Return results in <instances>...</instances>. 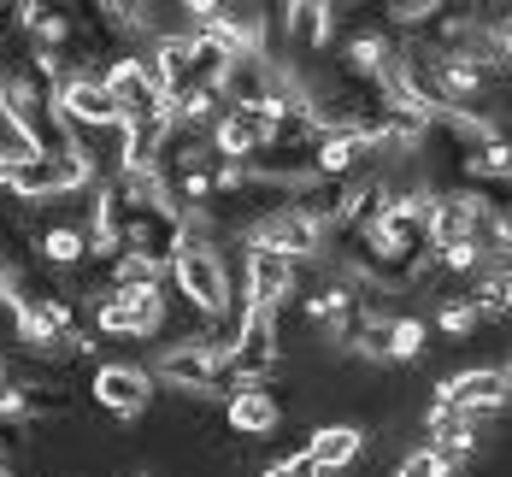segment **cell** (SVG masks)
<instances>
[{
	"label": "cell",
	"mask_w": 512,
	"mask_h": 477,
	"mask_svg": "<svg viewBox=\"0 0 512 477\" xmlns=\"http://www.w3.org/2000/svg\"><path fill=\"white\" fill-rule=\"evenodd\" d=\"M171 277H177V289H183V301H189L195 313L218 318L224 307H230V271H224V260H218L212 236L183 230V242H177V254H171Z\"/></svg>",
	"instance_id": "obj_1"
},
{
	"label": "cell",
	"mask_w": 512,
	"mask_h": 477,
	"mask_svg": "<svg viewBox=\"0 0 512 477\" xmlns=\"http://www.w3.org/2000/svg\"><path fill=\"white\" fill-rule=\"evenodd\" d=\"M159 377L189 389V395H230L236 377H230V354L212 348L206 336H177L165 354H159Z\"/></svg>",
	"instance_id": "obj_2"
},
{
	"label": "cell",
	"mask_w": 512,
	"mask_h": 477,
	"mask_svg": "<svg viewBox=\"0 0 512 477\" xmlns=\"http://www.w3.org/2000/svg\"><path fill=\"white\" fill-rule=\"evenodd\" d=\"M289 77L277 71L271 53H230L224 77H218V101L224 106H242V112H265L271 101H289Z\"/></svg>",
	"instance_id": "obj_3"
},
{
	"label": "cell",
	"mask_w": 512,
	"mask_h": 477,
	"mask_svg": "<svg viewBox=\"0 0 512 477\" xmlns=\"http://www.w3.org/2000/svg\"><path fill=\"white\" fill-rule=\"evenodd\" d=\"M83 165L77 159H36L30 148L0 154V189H12L18 201H53L65 189H83Z\"/></svg>",
	"instance_id": "obj_4"
},
{
	"label": "cell",
	"mask_w": 512,
	"mask_h": 477,
	"mask_svg": "<svg viewBox=\"0 0 512 477\" xmlns=\"http://www.w3.org/2000/svg\"><path fill=\"white\" fill-rule=\"evenodd\" d=\"M371 242L389 254V260H407V265H424L430 260V195L412 189V195H395L389 212L377 218Z\"/></svg>",
	"instance_id": "obj_5"
},
{
	"label": "cell",
	"mask_w": 512,
	"mask_h": 477,
	"mask_svg": "<svg viewBox=\"0 0 512 477\" xmlns=\"http://www.w3.org/2000/svg\"><path fill=\"white\" fill-rule=\"evenodd\" d=\"M277 313H259V307H242V324H236V342H230V377L236 383H265L277 371Z\"/></svg>",
	"instance_id": "obj_6"
},
{
	"label": "cell",
	"mask_w": 512,
	"mask_h": 477,
	"mask_svg": "<svg viewBox=\"0 0 512 477\" xmlns=\"http://www.w3.org/2000/svg\"><path fill=\"white\" fill-rule=\"evenodd\" d=\"M101 89L112 95V106H118V124H124V118H154V112H165L159 83H154V65H148L142 53L112 59V65H106V77H101Z\"/></svg>",
	"instance_id": "obj_7"
},
{
	"label": "cell",
	"mask_w": 512,
	"mask_h": 477,
	"mask_svg": "<svg viewBox=\"0 0 512 477\" xmlns=\"http://www.w3.org/2000/svg\"><path fill=\"white\" fill-rule=\"evenodd\" d=\"M159 318H165V301H159V289H112L101 295V324L106 336H154Z\"/></svg>",
	"instance_id": "obj_8"
},
{
	"label": "cell",
	"mask_w": 512,
	"mask_h": 477,
	"mask_svg": "<svg viewBox=\"0 0 512 477\" xmlns=\"http://www.w3.org/2000/svg\"><path fill=\"white\" fill-rule=\"evenodd\" d=\"M289 289H295V260H283L265 242H248V307L277 313L289 301Z\"/></svg>",
	"instance_id": "obj_9"
},
{
	"label": "cell",
	"mask_w": 512,
	"mask_h": 477,
	"mask_svg": "<svg viewBox=\"0 0 512 477\" xmlns=\"http://www.w3.org/2000/svg\"><path fill=\"white\" fill-rule=\"evenodd\" d=\"M95 401L112 407L118 419H142L154 401V371L142 366H101L95 371Z\"/></svg>",
	"instance_id": "obj_10"
},
{
	"label": "cell",
	"mask_w": 512,
	"mask_h": 477,
	"mask_svg": "<svg viewBox=\"0 0 512 477\" xmlns=\"http://www.w3.org/2000/svg\"><path fill=\"white\" fill-rule=\"evenodd\" d=\"M507 401V371L501 366H483V371H460L442 383L436 407H454V413H501Z\"/></svg>",
	"instance_id": "obj_11"
},
{
	"label": "cell",
	"mask_w": 512,
	"mask_h": 477,
	"mask_svg": "<svg viewBox=\"0 0 512 477\" xmlns=\"http://www.w3.org/2000/svg\"><path fill=\"white\" fill-rule=\"evenodd\" d=\"M212 130V148L224 159H236V165H248V159L265 148V112H242V106H218V118L206 124Z\"/></svg>",
	"instance_id": "obj_12"
},
{
	"label": "cell",
	"mask_w": 512,
	"mask_h": 477,
	"mask_svg": "<svg viewBox=\"0 0 512 477\" xmlns=\"http://www.w3.org/2000/svg\"><path fill=\"white\" fill-rule=\"evenodd\" d=\"M248 242H265V248H277L283 260H307V254H318L324 248V230L312 224V218H301L295 207H283V212H271L265 224H259Z\"/></svg>",
	"instance_id": "obj_13"
},
{
	"label": "cell",
	"mask_w": 512,
	"mask_h": 477,
	"mask_svg": "<svg viewBox=\"0 0 512 477\" xmlns=\"http://www.w3.org/2000/svg\"><path fill=\"white\" fill-rule=\"evenodd\" d=\"M53 106H59L65 124H118V106H112V95L101 89V77H71V83H59V89H53Z\"/></svg>",
	"instance_id": "obj_14"
},
{
	"label": "cell",
	"mask_w": 512,
	"mask_h": 477,
	"mask_svg": "<svg viewBox=\"0 0 512 477\" xmlns=\"http://www.w3.org/2000/svg\"><path fill=\"white\" fill-rule=\"evenodd\" d=\"M277 419H283V401H277L271 383H236L230 389V424L236 430L265 436V430H277Z\"/></svg>",
	"instance_id": "obj_15"
},
{
	"label": "cell",
	"mask_w": 512,
	"mask_h": 477,
	"mask_svg": "<svg viewBox=\"0 0 512 477\" xmlns=\"http://www.w3.org/2000/svg\"><path fill=\"white\" fill-rule=\"evenodd\" d=\"M483 424H495V413H454V407H430L424 419V448H471L483 436Z\"/></svg>",
	"instance_id": "obj_16"
},
{
	"label": "cell",
	"mask_w": 512,
	"mask_h": 477,
	"mask_svg": "<svg viewBox=\"0 0 512 477\" xmlns=\"http://www.w3.org/2000/svg\"><path fill=\"white\" fill-rule=\"evenodd\" d=\"M359 448H365V436H359L354 424H324V430H312V442L301 448V454L330 477V472H342L348 460H359Z\"/></svg>",
	"instance_id": "obj_17"
},
{
	"label": "cell",
	"mask_w": 512,
	"mask_h": 477,
	"mask_svg": "<svg viewBox=\"0 0 512 477\" xmlns=\"http://www.w3.org/2000/svg\"><path fill=\"white\" fill-rule=\"evenodd\" d=\"M277 18H283V30H289L295 42H330V18H336V12H330V6H312V0H295V6H283Z\"/></svg>",
	"instance_id": "obj_18"
},
{
	"label": "cell",
	"mask_w": 512,
	"mask_h": 477,
	"mask_svg": "<svg viewBox=\"0 0 512 477\" xmlns=\"http://www.w3.org/2000/svg\"><path fill=\"white\" fill-rule=\"evenodd\" d=\"M354 307H359V295L348 289V283H318V289H312V301H307V318H312V324H330V330H336V324L354 313Z\"/></svg>",
	"instance_id": "obj_19"
},
{
	"label": "cell",
	"mask_w": 512,
	"mask_h": 477,
	"mask_svg": "<svg viewBox=\"0 0 512 477\" xmlns=\"http://www.w3.org/2000/svg\"><path fill=\"white\" fill-rule=\"evenodd\" d=\"M424 348V324L418 318H395L389 324V360H412Z\"/></svg>",
	"instance_id": "obj_20"
},
{
	"label": "cell",
	"mask_w": 512,
	"mask_h": 477,
	"mask_svg": "<svg viewBox=\"0 0 512 477\" xmlns=\"http://www.w3.org/2000/svg\"><path fill=\"white\" fill-rule=\"evenodd\" d=\"M442 324H448L454 336H465V330H477V324H483V313H477V301H471V295H448V307H442Z\"/></svg>",
	"instance_id": "obj_21"
},
{
	"label": "cell",
	"mask_w": 512,
	"mask_h": 477,
	"mask_svg": "<svg viewBox=\"0 0 512 477\" xmlns=\"http://www.w3.org/2000/svg\"><path fill=\"white\" fill-rule=\"evenodd\" d=\"M471 301H477V313H507V265H495L483 295H471Z\"/></svg>",
	"instance_id": "obj_22"
},
{
	"label": "cell",
	"mask_w": 512,
	"mask_h": 477,
	"mask_svg": "<svg viewBox=\"0 0 512 477\" xmlns=\"http://www.w3.org/2000/svg\"><path fill=\"white\" fill-rule=\"evenodd\" d=\"M265 477H318V466H312L307 454H289V460H277Z\"/></svg>",
	"instance_id": "obj_23"
},
{
	"label": "cell",
	"mask_w": 512,
	"mask_h": 477,
	"mask_svg": "<svg viewBox=\"0 0 512 477\" xmlns=\"http://www.w3.org/2000/svg\"><path fill=\"white\" fill-rule=\"evenodd\" d=\"M18 12H24V6H12V0H6V6H0V42H6V36H12V30H18Z\"/></svg>",
	"instance_id": "obj_24"
},
{
	"label": "cell",
	"mask_w": 512,
	"mask_h": 477,
	"mask_svg": "<svg viewBox=\"0 0 512 477\" xmlns=\"http://www.w3.org/2000/svg\"><path fill=\"white\" fill-rule=\"evenodd\" d=\"M0 389H6V354H0Z\"/></svg>",
	"instance_id": "obj_25"
},
{
	"label": "cell",
	"mask_w": 512,
	"mask_h": 477,
	"mask_svg": "<svg viewBox=\"0 0 512 477\" xmlns=\"http://www.w3.org/2000/svg\"><path fill=\"white\" fill-rule=\"evenodd\" d=\"M0 477H12V472H6V466H0Z\"/></svg>",
	"instance_id": "obj_26"
},
{
	"label": "cell",
	"mask_w": 512,
	"mask_h": 477,
	"mask_svg": "<svg viewBox=\"0 0 512 477\" xmlns=\"http://www.w3.org/2000/svg\"><path fill=\"white\" fill-rule=\"evenodd\" d=\"M318 477H324V472H318Z\"/></svg>",
	"instance_id": "obj_27"
}]
</instances>
